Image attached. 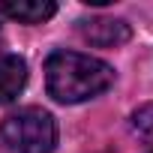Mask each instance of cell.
Returning a JSON list of instances; mask_svg holds the SVG:
<instances>
[{"instance_id": "obj_1", "label": "cell", "mask_w": 153, "mask_h": 153, "mask_svg": "<svg viewBox=\"0 0 153 153\" xmlns=\"http://www.w3.org/2000/svg\"><path fill=\"white\" fill-rule=\"evenodd\" d=\"M111 84H114V69L99 57L78 54V51H54L45 60L48 96L63 105L87 102L105 93Z\"/></svg>"}, {"instance_id": "obj_5", "label": "cell", "mask_w": 153, "mask_h": 153, "mask_svg": "<svg viewBox=\"0 0 153 153\" xmlns=\"http://www.w3.org/2000/svg\"><path fill=\"white\" fill-rule=\"evenodd\" d=\"M0 12L21 21V24H42L57 12V6L51 0H3Z\"/></svg>"}, {"instance_id": "obj_4", "label": "cell", "mask_w": 153, "mask_h": 153, "mask_svg": "<svg viewBox=\"0 0 153 153\" xmlns=\"http://www.w3.org/2000/svg\"><path fill=\"white\" fill-rule=\"evenodd\" d=\"M27 84V63L18 54L0 57V105H9Z\"/></svg>"}, {"instance_id": "obj_2", "label": "cell", "mask_w": 153, "mask_h": 153, "mask_svg": "<svg viewBox=\"0 0 153 153\" xmlns=\"http://www.w3.org/2000/svg\"><path fill=\"white\" fill-rule=\"evenodd\" d=\"M0 138L18 153H51L57 147V123L42 108H21L0 123Z\"/></svg>"}, {"instance_id": "obj_3", "label": "cell", "mask_w": 153, "mask_h": 153, "mask_svg": "<svg viewBox=\"0 0 153 153\" xmlns=\"http://www.w3.org/2000/svg\"><path fill=\"white\" fill-rule=\"evenodd\" d=\"M78 33L99 48H117L123 42H129L132 27L120 18H81L78 21Z\"/></svg>"}, {"instance_id": "obj_6", "label": "cell", "mask_w": 153, "mask_h": 153, "mask_svg": "<svg viewBox=\"0 0 153 153\" xmlns=\"http://www.w3.org/2000/svg\"><path fill=\"white\" fill-rule=\"evenodd\" d=\"M132 132L141 141L153 144V102H147V105H141V108L132 111Z\"/></svg>"}]
</instances>
